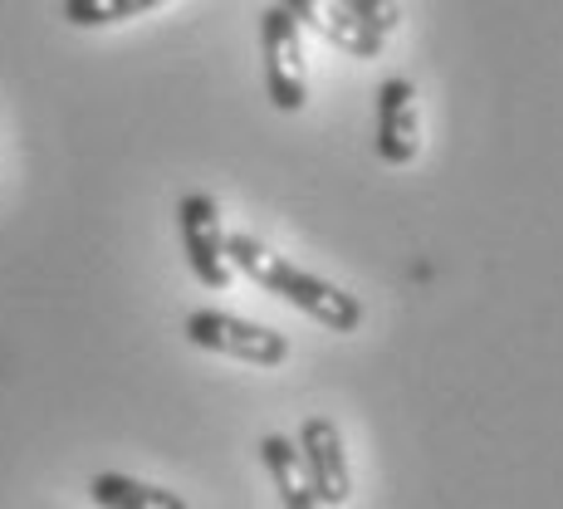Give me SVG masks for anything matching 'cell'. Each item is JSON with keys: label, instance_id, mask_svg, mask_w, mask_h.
I'll use <instances>...</instances> for the list:
<instances>
[{"label": "cell", "instance_id": "277c9868", "mask_svg": "<svg viewBox=\"0 0 563 509\" xmlns=\"http://www.w3.org/2000/svg\"><path fill=\"white\" fill-rule=\"evenodd\" d=\"M177 225H181V251H187L191 275L206 289H225L231 285V259H225V231H221V211L206 191H187L177 206Z\"/></svg>", "mask_w": 563, "mask_h": 509}, {"label": "cell", "instance_id": "8992f818", "mask_svg": "<svg viewBox=\"0 0 563 509\" xmlns=\"http://www.w3.org/2000/svg\"><path fill=\"white\" fill-rule=\"evenodd\" d=\"M373 147L387 167H407L417 157L421 123H417V89H411V79H383V89H377Z\"/></svg>", "mask_w": 563, "mask_h": 509}, {"label": "cell", "instance_id": "6da1fadb", "mask_svg": "<svg viewBox=\"0 0 563 509\" xmlns=\"http://www.w3.org/2000/svg\"><path fill=\"white\" fill-rule=\"evenodd\" d=\"M225 259H231V269H241L245 279H255L260 289L279 295L285 305H295L299 313H309V319L323 323V329L353 333L363 323V305L349 295V289L329 285V279L309 275V269H299V265H289L285 255L265 251L255 235H241V231L225 235Z\"/></svg>", "mask_w": 563, "mask_h": 509}, {"label": "cell", "instance_id": "7a4b0ae2", "mask_svg": "<svg viewBox=\"0 0 563 509\" xmlns=\"http://www.w3.org/2000/svg\"><path fill=\"white\" fill-rule=\"evenodd\" d=\"M260 54H265V93L279 113H299L309 103L305 49H299V20L285 5L260 15Z\"/></svg>", "mask_w": 563, "mask_h": 509}, {"label": "cell", "instance_id": "30bf717a", "mask_svg": "<svg viewBox=\"0 0 563 509\" xmlns=\"http://www.w3.org/2000/svg\"><path fill=\"white\" fill-rule=\"evenodd\" d=\"M157 5H167V0H64V20L79 30H103V25H123V20L147 15Z\"/></svg>", "mask_w": 563, "mask_h": 509}, {"label": "cell", "instance_id": "8fae6325", "mask_svg": "<svg viewBox=\"0 0 563 509\" xmlns=\"http://www.w3.org/2000/svg\"><path fill=\"white\" fill-rule=\"evenodd\" d=\"M343 10H349L353 20H363L367 30H377V35H393L397 25H402V10H397V0H339Z\"/></svg>", "mask_w": 563, "mask_h": 509}, {"label": "cell", "instance_id": "9c48e42d", "mask_svg": "<svg viewBox=\"0 0 563 509\" xmlns=\"http://www.w3.org/2000/svg\"><path fill=\"white\" fill-rule=\"evenodd\" d=\"M260 461H265L269 480H275L279 505H285V509H319L295 441H289V436H265V441H260Z\"/></svg>", "mask_w": 563, "mask_h": 509}, {"label": "cell", "instance_id": "3957f363", "mask_svg": "<svg viewBox=\"0 0 563 509\" xmlns=\"http://www.w3.org/2000/svg\"><path fill=\"white\" fill-rule=\"evenodd\" d=\"M187 343H197L206 353L241 357V363H255V367H279L289 357L285 333L251 323V319H235V313H221V309L187 313Z\"/></svg>", "mask_w": 563, "mask_h": 509}, {"label": "cell", "instance_id": "52a82bcc", "mask_svg": "<svg viewBox=\"0 0 563 509\" xmlns=\"http://www.w3.org/2000/svg\"><path fill=\"white\" fill-rule=\"evenodd\" d=\"M279 5H285L299 25H309L313 35H323L329 45L353 54V59H377V54H383V35L367 30L363 20H353L339 0H279Z\"/></svg>", "mask_w": 563, "mask_h": 509}, {"label": "cell", "instance_id": "5b68a950", "mask_svg": "<svg viewBox=\"0 0 563 509\" xmlns=\"http://www.w3.org/2000/svg\"><path fill=\"white\" fill-rule=\"evenodd\" d=\"M299 461H305V475H309V490L319 505H349L353 495V471H349V456H343V436L329 417H305L299 427Z\"/></svg>", "mask_w": 563, "mask_h": 509}, {"label": "cell", "instance_id": "ba28073f", "mask_svg": "<svg viewBox=\"0 0 563 509\" xmlns=\"http://www.w3.org/2000/svg\"><path fill=\"white\" fill-rule=\"evenodd\" d=\"M89 500L99 509H191L177 490H162V485L133 480V475L103 471L89 480Z\"/></svg>", "mask_w": 563, "mask_h": 509}]
</instances>
